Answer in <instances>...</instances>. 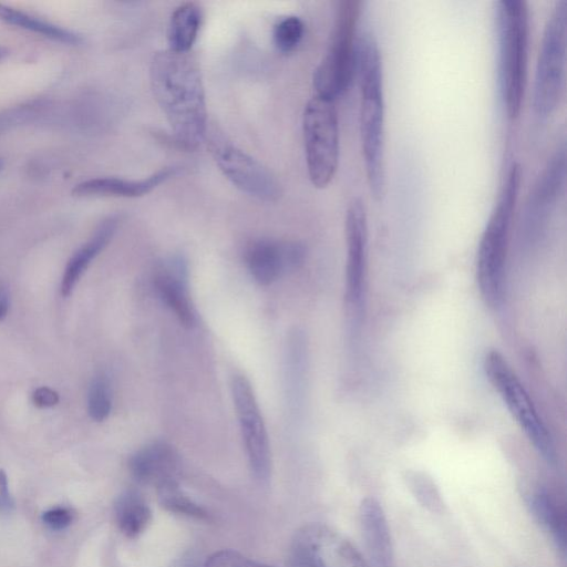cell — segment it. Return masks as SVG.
<instances>
[{
  "mask_svg": "<svg viewBox=\"0 0 567 567\" xmlns=\"http://www.w3.org/2000/svg\"><path fill=\"white\" fill-rule=\"evenodd\" d=\"M114 513L120 530L128 538L143 534L152 520L148 504L140 493L132 489L117 497Z\"/></svg>",
  "mask_w": 567,
  "mask_h": 567,
  "instance_id": "44dd1931",
  "label": "cell"
},
{
  "mask_svg": "<svg viewBox=\"0 0 567 567\" xmlns=\"http://www.w3.org/2000/svg\"><path fill=\"white\" fill-rule=\"evenodd\" d=\"M360 1L338 2L329 47L313 73L316 95L334 101L355 75Z\"/></svg>",
  "mask_w": 567,
  "mask_h": 567,
  "instance_id": "8992f818",
  "label": "cell"
},
{
  "mask_svg": "<svg viewBox=\"0 0 567 567\" xmlns=\"http://www.w3.org/2000/svg\"><path fill=\"white\" fill-rule=\"evenodd\" d=\"M152 91L165 114L175 143L194 150L205 141L207 110L199 66L190 53L165 50L155 53L151 69Z\"/></svg>",
  "mask_w": 567,
  "mask_h": 567,
  "instance_id": "6da1fadb",
  "label": "cell"
},
{
  "mask_svg": "<svg viewBox=\"0 0 567 567\" xmlns=\"http://www.w3.org/2000/svg\"><path fill=\"white\" fill-rule=\"evenodd\" d=\"M118 221V216L105 218L94 230L90 239L70 257L60 284V291L63 297L72 295L91 262L113 238Z\"/></svg>",
  "mask_w": 567,
  "mask_h": 567,
  "instance_id": "d6986e66",
  "label": "cell"
},
{
  "mask_svg": "<svg viewBox=\"0 0 567 567\" xmlns=\"http://www.w3.org/2000/svg\"><path fill=\"white\" fill-rule=\"evenodd\" d=\"M566 178V152L559 146L539 174L525 210V226L529 231L540 230L556 208Z\"/></svg>",
  "mask_w": 567,
  "mask_h": 567,
  "instance_id": "5bb4252c",
  "label": "cell"
},
{
  "mask_svg": "<svg viewBox=\"0 0 567 567\" xmlns=\"http://www.w3.org/2000/svg\"><path fill=\"white\" fill-rule=\"evenodd\" d=\"M47 107V102L33 101L0 111V135L33 121Z\"/></svg>",
  "mask_w": 567,
  "mask_h": 567,
  "instance_id": "4316f807",
  "label": "cell"
},
{
  "mask_svg": "<svg viewBox=\"0 0 567 567\" xmlns=\"http://www.w3.org/2000/svg\"><path fill=\"white\" fill-rule=\"evenodd\" d=\"M112 410V390L105 374H97L92 380L87 393V413L95 422L106 420Z\"/></svg>",
  "mask_w": 567,
  "mask_h": 567,
  "instance_id": "d4e9b609",
  "label": "cell"
},
{
  "mask_svg": "<svg viewBox=\"0 0 567 567\" xmlns=\"http://www.w3.org/2000/svg\"><path fill=\"white\" fill-rule=\"evenodd\" d=\"M306 163L309 179L317 188L327 187L339 165L340 134L334 101L315 95L302 116Z\"/></svg>",
  "mask_w": 567,
  "mask_h": 567,
  "instance_id": "52a82bcc",
  "label": "cell"
},
{
  "mask_svg": "<svg viewBox=\"0 0 567 567\" xmlns=\"http://www.w3.org/2000/svg\"><path fill=\"white\" fill-rule=\"evenodd\" d=\"M355 75L359 85V136L367 184L371 196L385 194L384 90L379 44L373 34H359Z\"/></svg>",
  "mask_w": 567,
  "mask_h": 567,
  "instance_id": "7a4b0ae2",
  "label": "cell"
},
{
  "mask_svg": "<svg viewBox=\"0 0 567 567\" xmlns=\"http://www.w3.org/2000/svg\"><path fill=\"white\" fill-rule=\"evenodd\" d=\"M498 78L504 111L516 120L522 111L528 65L529 11L524 0H501L496 7Z\"/></svg>",
  "mask_w": 567,
  "mask_h": 567,
  "instance_id": "277c9868",
  "label": "cell"
},
{
  "mask_svg": "<svg viewBox=\"0 0 567 567\" xmlns=\"http://www.w3.org/2000/svg\"><path fill=\"white\" fill-rule=\"evenodd\" d=\"M204 567H271L256 561L233 549H221L213 553L204 563Z\"/></svg>",
  "mask_w": 567,
  "mask_h": 567,
  "instance_id": "83f0119b",
  "label": "cell"
},
{
  "mask_svg": "<svg viewBox=\"0 0 567 567\" xmlns=\"http://www.w3.org/2000/svg\"><path fill=\"white\" fill-rule=\"evenodd\" d=\"M9 55L8 48L0 45V62Z\"/></svg>",
  "mask_w": 567,
  "mask_h": 567,
  "instance_id": "836d02e7",
  "label": "cell"
},
{
  "mask_svg": "<svg viewBox=\"0 0 567 567\" xmlns=\"http://www.w3.org/2000/svg\"><path fill=\"white\" fill-rule=\"evenodd\" d=\"M179 465L178 454L165 442L151 443L136 451L128 460L133 478L156 489L178 483Z\"/></svg>",
  "mask_w": 567,
  "mask_h": 567,
  "instance_id": "2e32d148",
  "label": "cell"
},
{
  "mask_svg": "<svg viewBox=\"0 0 567 567\" xmlns=\"http://www.w3.org/2000/svg\"><path fill=\"white\" fill-rule=\"evenodd\" d=\"M10 308V295L7 285L0 280V322H2Z\"/></svg>",
  "mask_w": 567,
  "mask_h": 567,
  "instance_id": "d6a6232c",
  "label": "cell"
},
{
  "mask_svg": "<svg viewBox=\"0 0 567 567\" xmlns=\"http://www.w3.org/2000/svg\"><path fill=\"white\" fill-rule=\"evenodd\" d=\"M347 244L346 298L351 307H360L364 292L368 256V217L363 203L352 199L344 218Z\"/></svg>",
  "mask_w": 567,
  "mask_h": 567,
  "instance_id": "7c38bea8",
  "label": "cell"
},
{
  "mask_svg": "<svg viewBox=\"0 0 567 567\" xmlns=\"http://www.w3.org/2000/svg\"><path fill=\"white\" fill-rule=\"evenodd\" d=\"M3 165H4L3 158L0 157V171L2 169Z\"/></svg>",
  "mask_w": 567,
  "mask_h": 567,
  "instance_id": "d590c367",
  "label": "cell"
},
{
  "mask_svg": "<svg viewBox=\"0 0 567 567\" xmlns=\"http://www.w3.org/2000/svg\"><path fill=\"white\" fill-rule=\"evenodd\" d=\"M202 19V10L197 3L186 2L177 7L169 19L168 49L178 53H189L197 39Z\"/></svg>",
  "mask_w": 567,
  "mask_h": 567,
  "instance_id": "ffe728a7",
  "label": "cell"
},
{
  "mask_svg": "<svg viewBox=\"0 0 567 567\" xmlns=\"http://www.w3.org/2000/svg\"><path fill=\"white\" fill-rule=\"evenodd\" d=\"M305 33L302 20L296 16H288L280 19L274 27V42L281 52L295 50Z\"/></svg>",
  "mask_w": 567,
  "mask_h": 567,
  "instance_id": "484cf974",
  "label": "cell"
},
{
  "mask_svg": "<svg viewBox=\"0 0 567 567\" xmlns=\"http://www.w3.org/2000/svg\"><path fill=\"white\" fill-rule=\"evenodd\" d=\"M59 400V393L48 386H40L32 392V403L40 409L52 408Z\"/></svg>",
  "mask_w": 567,
  "mask_h": 567,
  "instance_id": "4dcf8cb0",
  "label": "cell"
},
{
  "mask_svg": "<svg viewBox=\"0 0 567 567\" xmlns=\"http://www.w3.org/2000/svg\"><path fill=\"white\" fill-rule=\"evenodd\" d=\"M42 520L51 529H64L72 523L73 512L66 507L50 508L42 514Z\"/></svg>",
  "mask_w": 567,
  "mask_h": 567,
  "instance_id": "f546056e",
  "label": "cell"
},
{
  "mask_svg": "<svg viewBox=\"0 0 567 567\" xmlns=\"http://www.w3.org/2000/svg\"><path fill=\"white\" fill-rule=\"evenodd\" d=\"M305 248L296 241L261 238L251 241L245 250V261L255 281L268 286L284 272L298 267Z\"/></svg>",
  "mask_w": 567,
  "mask_h": 567,
  "instance_id": "4fadbf2b",
  "label": "cell"
},
{
  "mask_svg": "<svg viewBox=\"0 0 567 567\" xmlns=\"http://www.w3.org/2000/svg\"><path fill=\"white\" fill-rule=\"evenodd\" d=\"M205 143L225 177L237 188L259 200L276 202L280 185L258 161L234 145L218 130L207 131Z\"/></svg>",
  "mask_w": 567,
  "mask_h": 567,
  "instance_id": "9c48e42d",
  "label": "cell"
},
{
  "mask_svg": "<svg viewBox=\"0 0 567 567\" xmlns=\"http://www.w3.org/2000/svg\"><path fill=\"white\" fill-rule=\"evenodd\" d=\"M567 2L559 0L546 21L535 69L532 106L546 120L558 110L566 78Z\"/></svg>",
  "mask_w": 567,
  "mask_h": 567,
  "instance_id": "5b68a950",
  "label": "cell"
},
{
  "mask_svg": "<svg viewBox=\"0 0 567 567\" xmlns=\"http://www.w3.org/2000/svg\"><path fill=\"white\" fill-rule=\"evenodd\" d=\"M158 502L166 511L197 520H210L209 512L185 495L178 487V483L168 484L157 488Z\"/></svg>",
  "mask_w": 567,
  "mask_h": 567,
  "instance_id": "cb8c5ba5",
  "label": "cell"
},
{
  "mask_svg": "<svg viewBox=\"0 0 567 567\" xmlns=\"http://www.w3.org/2000/svg\"><path fill=\"white\" fill-rule=\"evenodd\" d=\"M0 21L61 43L76 45L81 42L76 33L3 3H0Z\"/></svg>",
  "mask_w": 567,
  "mask_h": 567,
  "instance_id": "7402d4cb",
  "label": "cell"
},
{
  "mask_svg": "<svg viewBox=\"0 0 567 567\" xmlns=\"http://www.w3.org/2000/svg\"><path fill=\"white\" fill-rule=\"evenodd\" d=\"M410 485L415 496L424 506L435 512L442 507L440 494L432 481L425 477L414 476Z\"/></svg>",
  "mask_w": 567,
  "mask_h": 567,
  "instance_id": "f1b7e54d",
  "label": "cell"
},
{
  "mask_svg": "<svg viewBox=\"0 0 567 567\" xmlns=\"http://www.w3.org/2000/svg\"><path fill=\"white\" fill-rule=\"evenodd\" d=\"M13 505L14 503L9 491L7 474L3 470H0V513H10Z\"/></svg>",
  "mask_w": 567,
  "mask_h": 567,
  "instance_id": "1f68e13d",
  "label": "cell"
},
{
  "mask_svg": "<svg viewBox=\"0 0 567 567\" xmlns=\"http://www.w3.org/2000/svg\"><path fill=\"white\" fill-rule=\"evenodd\" d=\"M487 379L499 393L511 414L535 449L548 462H555L556 451L550 433L539 417L522 382L498 351H489L484 359Z\"/></svg>",
  "mask_w": 567,
  "mask_h": 567,
  "instance_id": "ba28073f",
  "label": "cell"
},
{
  "mask_svg": "<svg viewBox=\"0 0 567 567\" xmlns=\"http://www.w3.org/2000/svg\"><path fill=\"white\" fill-rule=\"evenodd\" d=\"M182 567H200L195 560L187 559L183 563ZM204 567V566H203Z\"/></svg>",
  "mask_w": 567,
  "mask_h": 567,
  "instance_id": "e575fe53",
  "label": "cell"
},
{
  "mask_svg": "<svg viewBox=\"0 0 567 567\" xmlns=\"http://www.w3.org/2000/svg\"><path fill=\"white\" fill-rule=\"evenodd\" d=\"M154 286L163 302L188 328L196 323V312L188 290V267L182 256L164 260L155 270Z\"/></svg>",
  "mask_w": 567,
  "mask_h": 567,
  "instance_id": "9a60e30c",
  "label": "cell"
},
{
  "mask_svg": "<svg viewBox=\"0 0 567 567\" xmlns=\"http://www.w3.org/2000/svg\"><path fill=\"white\" fill-rule=\"evenodd\" d=\"M291 550L300 567H370L343 534L322 523L300 527Z\"/></svg>",
  "mask_w": 567,
  "mask_h": 567,
  "instance_id": "30bf717a",
  "label": "cell"
},
{
  "mask_svg": "<svg viewBox=\"0 0 567 567\" xmlns=\"http://www.w3.org/2000/svg\"><path fill=\"white\" fill-rule=\"evenodd\" d=\"M176 172V167H165L141 179H125L118 177L91 178L76 184L72 189V194L78 197H140L148 194L158 185L169 179Z\"/></svg>",
  "mask_w": 567,
  "mask_h": 567,
  "instance_id": "e0dca14e",
  "label": "cell"
},
{
  "mask_svg": "<svg viewBox=\"0 0 567 567\" xmlns=\"http://www.w3.org/2000/svg\"><path fill=\"white\" fill-rule=\"evenodd\" d=\"M230 390L250 471L257 481L266 483L271 474V453L254 389L245 375L235 374Z\"/></svg>",
  "mask_w": 567,
  "mask_h": 567,
  "instance_id": "8fae6325",
  "label": "cell"
},
{
  "mask_svg": "<svg viewBox=\"0 0 567 567\" xmlns=\"http://www.w3.org/2000/svg\"><path fill=\"white\" fill-rule=\"evenodd\" d=\"M362 535L371 559L378 567H391V534L382 506L374 497L364 498L359 508Z\"/></svg>",
  "mask_w": 567,
  "mask_h": 567,
  "instance_id": "ac0fdd59",
  "label": "cell"
},
{
  "mask_svg": "<svg viewBox=\"0 0 567 567\" xmlns=\"http://www.w3.org/2000/svg\"><path fill=\"white\" fill-rule=\"evenodd\" d=\"M522 169L513 163L503 181L497 200L482 234L476 256L480 292L489 306L502 301L509 231L518 199Z\"/></svg>",
  "mask_w": 567,
  "mask_h": 567,
  "instance_id": "3957f363",
  "label": "cell"
},
{
  "mask_svg": "<svg viewBox=\"0 0 567 567\" xmlns=\"http://www.w3.org/2000/svg\"><path fill=\"white\" fill-rule=\"evenodd\" d=\"M528 506L536 519L550 533L557 546L566 548L565 517L550 495L536 492L528 497Z\"/></svg>",
  "mask_w": 567,
  "mask_h": 567,
  "instance_id": "603a6c76",
  "label": "cell"
}]
</instances>
